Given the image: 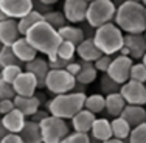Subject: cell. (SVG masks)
<instances>
[{
	"label": "cell",
	"mask_w": 146,
	"mask_h": 143,
	"mask_svg": "<svg viewBox=\"0 0 146 143\" xmlns=\"http://www.w3.org/2000/svg\"><path fill=\"white\" fill-rule=\"evenodd\" d=\"M47 62H48V69H50V70H65V67H67V64H68L67 61H64V59H61L58 56L48 58Z\"/></svg>",
	"instance_id": "ab89813d"
},
{
	"label": "cell",
	"mask_w": 146,
	"mask_h": 143,
	"mask_svg": "<svg viewBox=\"0 0 146 143\" xmlns=\"http://www.w3.org/2000/svg\"><path fill=\"white\" fill-rule=\"evenodd\" d=\"M93 121H95V115L90 114L89 110L82 109L79 110L75 117L72 118V128L75 132H81V134H89L90 128H92Z\"/></svg>",
	"instance_id": "7402d4cb"
},
{
	"label": "cell",
	"mask_w": 146,
	"mask_h": 143,
	"mask_svg": "<svg viewBox=\"0 0 146 143\" xmlns=\"http://www.w3.org/2000/svg\"><path fill=\"white\" fill-rule=\"evenodd\" d=\"M3 47H5V45H3L2 42H0V50H2V48H3Z\"/></svg>",
	"instance_id": "816d5d0a"
},
{
	"label": "cell",
	"mask_w": 146,
	"mask_h": 143,
	"mask_svg": "<svg viewBox=\"0 0 146 143\" xmlns=\"http://www.w3.org/2000/svg\"><path fill=\"white\" fill-rule=\"evenodd\" d=\"M25 72L31 73V75L36 78L37 89H42V87H45V78H47L48 72H50V69H48V62L45 61V59H42V58H34L33 61L27 62V64H25Z\"/></svg>",
	"instance_id": "5bb4252c"
},
{
	"label": "cell",
	"mask_w": 146,
	"mask_h": 143,
	"mask_svg": "<svg viewBox=\"0 0 146 143\" xmlns=\"http://www.w3.org/2000/svg\"><path fill=\"white\" fill-rule=\"evenodd\" d=\"M110 62H112V56H107V55H103L101 58H98L95 62H93V67H95L96 72H103L106 73L107 69H109Z\"/></svg>",
	"instance_id": "f35d334b"
},
{
	"label": "cell",
	"mask_w": 146,
	"mask_h": 143,
	"mask_svg": "<svg viewBox=\"0 0 146 143\" xmlns=\"http://www.w3.org/2000/svg\"><path fill=\"white\" fill-rule=\"evenodd\" d=\"M79 70H81V64H79V62H75V61H70L67 64V67H65V72H68L72 76H76L79 73Z\"/></svg>",
	"instance_id": "b9f144b4"
},
{
	"label": "cell",
	"mask_w": 146,
	"mask_h": 143,
	"mask_svg": "<svg viewBox=\"0 0 146 143\" xmlns=\"http://www.w3.org/2000/svg\"><path fill=\"white\" fill-rule=\"evenodd\" d=\"M76 55L82 59V62H92V64L103 56V53L92 41V37H86L79 45H76Z\"/></svg>",
	"instance_id": "d6986e66"
},
{
	"label": "cell",
	"mask_w": 146,
	"mask_h": 143,
	"mask_svg": "<svg viewBox=\"0 0 146 143\" xmlns=\"http://www.w3.org/2000/svg\"><path fill=\"white\" fill-rule=\"evenodd\" d=\"M39 128L42 143H62V140L70 134L67 120L53 117V115H47L44 120H40Z\"/></svg>",
	"instance_id": "8992f818"
},
{
	"label": "cell",
	"mask_w": 146,
	"mask_h": 143,
	"mask_svg": "<svg viewBox=\"0 0 146 143\" xmlns=\"http://www.w3.org/2000/svg\"><path fill=\"white\" fill-rule=\"evenodd\" d=\"M86 2H93V0H86Z\"/></svg>",
	"instance_id": "11a10c76"
},
{
	"label": "cell",
	"mask_w": 146,
	"mask_h": 143,
	"mask_svg": "<svg viewBox=\"0 0 146 143\" xmlns=\"http://www.w3.org/2000/svg\"><path fill=\"white\" fill-rule=\"evenodd\" d=\"M13 103H14V107L25 118H28V117L31 118L40 109V100L36 95H33V96H17L16 95Z\"/></svg>",
	"instance_id": "9a60e30c"
},
{
	"label": "cell",
	"mask_w": 146,
	"mask_h": 143,
	"mask_svg": "<svg viewBox=\"0 0 146 143\" xmlns=\"http://www.w3.org/2000/svg\"><path fill=\"white\" fill-rule=\"evenodd\" d=\"M86 93L70 92L64 95H56L48 103V112L53 117L62 118V120H72L79 110L84 109Z\"/></svg>",
	"instance_id": "3957f363"
},
{
	"label": "cell",
	"mask_w": 146,
	"mask_h": 143,
	"mask_svg": "<svg viewBox=\"0 0 146 143\" xmlns=\"http://www.w3.org/2000/svg\"><path fill=\"white\" fill-rule=\"evenodd\" d=\"M62 143H90V137H89V134L70 132V134L62 140Z\"/></svg>",
	"instance_id": "8d00e7d4"
},
{
	"label": "cell",
	"mask_w": 146,
	"mask_h": 143,
	"mask_svg": "<svg viewBox=\"0 0 146 143\" xmlns=\"http://www.w3.org/2000/svg\"><path fill=\"white\" fill-rule=\"evenodd\" d=\"M23 37H25L27 42H28L37 53H42L47 58L56 56L58 47H59V44L62 42L58 30H54L53 27L45 23L44 20L31 27V28L25 33Z\"/></svg>",
	"instance_id": "7a4b0ae2"
},
{
	"label": "cell",
	"mask_w": 146,
	"mask_h": 143,
	"mask_svg": "<svg viewBox=\"0 0 146 143\" xmlns=\"http://www.w3.org/2000/svg\"><path fill=\"white\" fill-rule=\"evenodd\" d=\"M76 84L75 76H72L65 70H50L45 78V87L48 92L54 95H64V93L73 92Z\"/></svg>",
	"instance_id": "52a82bcc"
},
{
	"label": "cell",
	"mask_w": 146,
	"mask_h": 143,
	"mask_svg": "<svg viewBox=\"0 0 146 143\" xmlns=\"http://www.w3.org/2000/svg\"><path fill=\"white\" fill-rule=\"evenodd\" d=\"M143 37H145V41H146V30L143 31Z\"/></svg>",
	"instance_id": "f907efd6"
},
{
	"label": "cell",
	"mask_w": 146,
	"mask_h": 143,
	"mask_svg": "<svg viewBox=\"0 0 146 143\" xmlns=\"http://www.w3.org/2000/svg\"><path fill=\"white\" fill-rule=\"evenodd\" d=\"M8 65H20V62L17 61V58L14 56L11 47H3L0 50V67H8Z\"/></svg>",
	"instance_id": "d6a6232c"
},
{
	"label": "cell",
	"mask_w": 146,
	"mask_h": 143,
	"mask_svg": "<svg viewBox=\"0 0 146 143\" xmlns=\"http://www.w3.org/2000/svg\"><path fill=\"white\" fill-rule=\"evenodd\" d=\"M113 22L126 34H141L146 30L145 6L140 2L126 0L117 6Z\"/></svg>",
	"instance_id": "6da1fadb"
},
{
	"label": "cell",
	"mask_w": 146,
	"mask_h": 143,
	"mask_svg": "<svg viewBox=\"0 0 146 143\" xmlns=\"http://www.w3.org/2000/svg\"><path fill=\"white\" fill-rule=\"evenodd\" d=\"M58 33L62 41L72 42L73 45H79L86 39L84 33H82V28H78V27H73V25H64L62 28L58 30Z\"/></svg>",
	"instance_id": "d4e9b609"
},
{
	"label": "cell",
	"mask_w": 146,
	"mask_h": 143,
	"mask_svg": "<svg viewBox=\"0 0 146 143\" xmlns=\"http://www.w3.org/2000/svg\"><path fill=\"white\" fill-rule=\"evenodd\" d=\"M11 86L17 96H33V95H36V90H37L36 78L25 70L14 79V82Z\"/></svg>",
	"instance_id": "7c38bea8"
},
{
	"label": "cell",
	"mask_w": 146,
	"mask_h": 143,
	"mask_svg": "<svg viewBox=\"0 0 146 143\" xmlns=\"http://www.w3.org/2000/svg\"><path fill=\"white\" fill-rule=\"evenodd\" d=\"M0 121H2L3 128L8 131V134H19V132L23 129V126H25L27 118L23 117L17 109H13L11 112L2 115Z\"/></svg>",
	"instance_id": "ac0fdd59"
},
{
	"label": "cell",
	"mask_w": 146,
	"mask_h": 143,
	"mask_svg": "<svg viewBox=\"0 0 146 143\" xmlns=\"http://www.w3.org/2000/svg\"><path fill=\"white\" fill-rule=\"evenodd\" d=\"M132 2H140V0H132Z\"/></svg>",
	"instance_id": "db71d44e"
},
{
	"label": "cell",
	"mask_w": 146,
	"mask_h": 143,
	"mask_svg": "<svg viewBox=\"0 0 146 143\" xmlns=\"http://www.w3.org/2000/svg\"><path fill=\"white\" fill-rule=\"evenodd\" d=\"M8 135V131H6L5 128H3V124H2V121H0V142L3 140V138Z\"/></svg>",
	"instance_id": "f6af8a7d"
},
{
	"label": "cell",
	"mask_w": 146,
	"mask_h": 143,
	"mask_svg": "<svg viewBox=\"0 0 146 143\" xmlns=\"http://www.w3.org/2000/svg\"><path fill=\"white\" fill-rule=\"evenodd\" d=\"M19 135L23 140V143H42L40 128H39V123H36V121L27 120L25 126L19 132Z\"/></svg>",
	"instance_id": "cb8c5ba5"
},
{
	"label": "cell",
	"mask_w": 146,
	"mask_h": 143,
	"mask_svg": "<svg viewBox=\"0 0 146 143\" xmlns=\"http://www.w3.org/2000/svg\"><path fill=\"white\" fill-rule=\"evenodd\" d=\"M11 50H13V53H14V56L17 58V61L23 62V64H27V62L33 61L34 58H37V51L27 42V39L23 36H20L19 39L11 45Z\"/></svg>",
	"instance_id": "e0dca14e"
},
{
	"label": "cell",
	"mask_w": 146,
	"mask_h": 143,
	"mask_svg": "<svg viewBox=\"0 0 146 143\" xmlns=\"http://www.w3.org/2000/svg\"><path fill=\"white\" fill-rule=\"evenodd\" d=\"M39 3H42V5H45V6H53L54 3H58L59 0H37Z\"/></svg>",
	"instance_id": "ee69618b"
},
{
	"label": "cell",
	"mask_w": 146,
	"mask_h": 143,
	"mask_svg": "<svg viewBox=\"0 0 146 143\" xmlns=\"http://www.w3.org/2000/svg\"><path fill=\"white\" fill-rule=\"evenodd\" d=\"M23 70L20 65H8V67H3L2 72H0V79L5 82H8V84H13L14 82V79L17 76L20 75Z\"/></svg>",
	"instance_id": "1f68e13d"
},
{
	"label": "cell",
	"mask_w": 146,
	"mask_h": 143,
	"mask_svg": "<svg viewBox=\"0 0 146 143\" xmlns=\"http://www.w3.org/2000/svg\"><path fill=\"white\" fill-rule=\"evenodd\" d=\"M123 47L127 50L131 59H141L146 53V41L141 34H124Z\"/></svg>",
	"instance_id": "4fadbf2b"
},
{
	"label": "cell",
	"mask_w": 146,
	"mask_h": 143,
	"mask_svg": "<svg viewBox=\"0 0 146 143\" xmlns=\"http://www.w3.org/2000/svg\"><path fill=\"white\" fill-rule=\"evenodd\" d=\"M90 138H95L98 142H106L112 138V129H110V121L107 118H95L92 128H90Z\"/></svg>",
	"instance_id": "44dd1931"
},
{
	"label": "cell",
	"mask_w": 146,
	"mask_h": 143,
	"mask_svg": "<svg viewBox=\"0 0 146 143\" xmlns=\"http://www.w3.org/2000/svg\"><path fill=\"white\" fill-rule=\"evenodd\" d=\"M117 6L113 5L112 0H93L89 2L87 13H86V22L93 30L100 27L110 23L115 17Z\"/></svg>",
	"instance_id": "5b68a950"
},
{
	"label": "cell",
	"mask_w": 146,
	"mask_h": 143,
	"mask_svg": "<svg viewBox=\"0 0 146 143\" xmlns=\"http://www.w3.org/2000/svg\"><path fill=\"white\" fill-rule=\"evenodd\" d=\"M96 75H98V72L95 70V67H93L92 62H82L81 70H79V73L75 76V79H76L78 84L89 86L90 82H93L96 79Z\"/></svg>",
	"instance_id": "83f0119b"
},
{
	"label": "cell",
	"mask_w": 146,
	"mask_h": 143,
	"mask_svg": "<svg viewBox=\"0 0 146 143\" xmlns=\"http://www.w3.org/2000/svg\"><path fill=\"white\" fill-rule=\"evenodd\" d=\"M0 143H23V140L20 138L19 134H8Z\"/></svg>",
	"instance_id": "7bdbcfd3"
},
{
	"label": "cell",
	"mask_w": 146,
	"mask_h": 143,
	"mask_svg": "<svg viewBox=\"0 0 146 143\" xmlns=\"http://www.w3.org/2000/svg\"><path fill=\"white\" fill-rule=\"evenodd\" d=\"M103 143H124V142L123 140H117V138H109V140H106Z\"/></svg>",
	"instance_id": "bcb514c9"
},
{
	"label": "cell",
	"mask_w": 146,
	"mask_h": 143,
	"mask_svg": "<svg viewBox=\"0 0 146 143\" xmlns=\"http://www.w3.org/2000/svg\"><path fill=\"white\" fill-rule=\"evenodd\" d=\"M145 17H146V6H145Z\"/></svg>",
	"instance_id": "f5cc1de1"
},
{
	"label": "cell",
	"mask_w": 146,
	"mask_h": 143,
	"mask_svg": "<svg viewBox=\"0 0 146 143\" xmlns=\"http://www.w3.org/2000/svg\"><path fill=\"white\" fill-rule=\"evenodd\" d=\"M141 64H143L145 67H146V53L143 55V58H141Z\"/></svg>",
	"instance_id": "c3c4849f"
},
{
	"label": "cell",
	"mask_w": 146,
	"mask_h": 143,
	"mask_svg": "<svg viewBox=\"0 0 146 143\" xmlns=\"http://www.w3.org/2000/svg\"><path fill=\"white\" fill-rule=\"evenodd\" d=\"M101 89L106 95H110V93H117L120 92V84H117L113 79H110L109 76L104 73V76L101 78Z\"/></svg>",
	"instance_id": "d590c367"
},
{
	"label": "cell",
	"mask_w": 146,
	"mask_h": 143,
	"mask_svg": "<svg viewBox=\"0 0 146 143\" xmlns=\"http://www.w3.org/2000/svg\"><path fill=\"white\" fill-rule=\"evenodd\" d=\"M0 9L8 19L19 20L33 9V0H0Z\"/></svg>",
	"instance_id": "30bf717a"
},
{
	"label": "cell",
	"mask_w": 146,
	"mask_h": 143,
	"mask_svg": "<svg viewBox=\"0 0 146 143\" xmlns=\"http://www.w3.org/2000/svg\"><path fill=\"white\" fill-rule=\"evenodd\" d=\"M42 14L37 11H34V9H31L27 16L20 17L19 20H17V28H19V33L20 36H25V33L28 31L33 25H36V23L42 22Z\"/></svg>",
	"instance_id": "4316f807"
},
{
	"label": "cell",
	"mask_w": 146,
	"mask_h": 143,
	"mask_svg": "<svg viewBox=\"0 0 146 143\" xmlns=\"http://www.w3.org/2000/svg\"><path fill=\"white\" fill-rule=\"evenodd\" d=\"M76 55V45H73L72 42H67V41H62L58 47V51H56V56L64 59V61L70 62L73 61V56Z\"/></svg>",
	"instance_id": "4dcf8cb0"
},
{
	"label": "cell",
	"mask_w": 146,
	"mask_h": 143,
	"mask_svg": "<svg viewBox=\"0 0 146 143\" xmlns=\"http://www.w3.org/2000/svg\"><path fill=\"white\" fill-rule=\"evenodd\" d=\"M126 107V101L123 100V96L120 95V92L117 93H110V95L104 96V110L110 115V117L117 118L120 117L121 112Z\"/></svg>",
	"instance_id": "603a6c76"
},
{
	"label": "cell",
	"mask_w": 146,
	"mask_h": 143,
	"mask_svg": "<svg viewBox=\"0 0 146 143\" xmlns=\"http://www.w3.org/2000/svg\"><path fill=\"white\" fill-rule=\"evenodd\" d=\"M5 19H8V17H6L5 14H3V13H2V9H0V22H2V20H5Z\"/></svg>",
	"instance_id": "7dc6e473"
},
{
	"label": "cell",
	"mask_w": 146,
	"mask_h": 143,
	"mask_svg": "<svg viewBox=\"0 0 146 143\" xmlns=\"http://www.w3.org/2000/svg\"><path fill=\"white\" fill-rule=\"evenodd\" d=\"M20 37L16 19H5L0 22V42L6 47H11Z\"/></svg>",
	"instance_id": "2e32d148"
},
{
	"label": "cell",
	"mask_w": 146,
	"mask_h": 143,
	"mask_svg": "<svg viewBox=\"0 0 146 143\" xmlns=\"http://www.w3.org/2000/svg\"><path fill=\"white\" fill-rule=\"evenodd\" d=\"M132 59L129 56H121L118 55L117 58H112L109 69H107L106 75L110 79L117 82V84H124L129 81V73H131V67H132Z\"/></svg>",
	"instance_id": "ba28073f"
},
{
	"label": "cell",
	"mask_w": 146,
	"mask_h": 143,
	"mask_svg": "<svg viewBox=\"0 0 146 143\" xmlns=\"http://www.w3.org/2000/svg\"><path fill=\"white\" fill-rule=\"evenodd\" d=\"M14 96H16V93H14L13 86L0 79V101L2 100H14Z\"/></svg>",
	"instance_id": "74e56055"
},
{
	"label": "cell",
	"mask_w": 146,
	"mask_h": 143,
	"mask_svg": "<svg viewBox=\"0 0 146 143\" xmlns=\"http://www.w3.org/2000/svg\"><path fill=\"white\" fill-rule=\"evenodd\" d=\"M120 95L126 101V104L134 106H145L146 104V86L141 82L127 81L120 86Z\"/></svg>",
	"instance_id": "9c48e42d"
},
{
	"label": "cell",
	"mask_w": 146,
	"mask_h": 143,
	"mask_svg": "<svg viewBox=\"0 0 146 143\" xmlns=\"http://www.w3.org/2000/svg\"><path fill=\"white\" fill-rule=\"evenodd\" d=\"M84 109L89 110L90 114L98 115L104 110V95L101 93H95V95H89L84 100Z\"/></svg>",
	"instance_id": "f1b7e54d"
},
{
	"label": "cell",
	"mask_w": 146,
	"mask_h": 143,
	"mask_svg": "<svg viewBox=\"0 0 146 143\" xmlns=\"http://www.w3.org/2000/svg\"><path fill=\"white\" fill-rule=\"evenodd\" d=\"M123 39H124L123 31L118 28L113 22L96 28L92 37V41L98 47V50L103 55H107V56H112V55H115L121 50Z\"/></svg>",
	"instance_id": "277c9868"
},
{
	"label": "cell",
	"mask_w": 146,
	"mask_h": 143,
	"mask_svg": "<svg viewBox=\"0 0 146 143\" xmlns=\"http://www.w3.org/2000/svg\"><path fill=\"white\" fill-rule=\"evenodd\" d=\"M87 6H89V2H86V0H64L62 14H64L65 20L70 23L84 22Z\"/></svg>",
	"instance_id": "8fae6325"
},
{
	"label": "cell",
	"mask_w": 146,
	"mask_h": 143,
	"mask_svg": "<svg viewBox=\"0 0 146 143\" xmlns=\"http://www.w3.org/2000/svg\"><path fill=\"white\" fill-rule=\"evenodd\" d=\"M42 19H44L45 23H48L50 27H53L54 30H59V28H62L64 25H67V20H65L64 14L59 13V11H48V13H45V14L42 16Z\"/></svg>",
	"instance_id": "f546056e"
},
{
	"label": "cell",
	"mask_w": 146,
	"mask_h": 143,
	"mask_svg": "<svg viewBox=\"0 0 146 143\" xmlns=\"http://www.w3.org/2000/svg\"><path fill=\"white\" fill-rule=\"evenodd\" d=\"M129 79L131 81H135V82H141V84L146 82V67L141 64V62L132 64L131 73H129Z\"/></svg>",
	"instance_id": "836d02e7"
},
{
	"label": "cell",
	"mask_w": 146,
	"mask_h": 143,
	"mask_svg": "<svg viewBox=\"0 0 146 143\" xmlns=\"http://www.w3.org/2000/svg\"><path fill=\"white\" fill-rule=\"evenodd\" d=\"M127 140L129 143H146V123L132 128Z\"/></svg>",
	"instance_id": "e575fe53"
},
{
	"label": "cell",
	"mask_w": 146,
	"mask_h": 143,
	"mask_svg": "<svg viewBox=\"0 0 146 143\" xmlns=\"http://www.w3.org/2000/svg\"><path fill=\"white\" fill-rule=\"evenodd\" d=\"M13 109H16L13 100H2L0 101V115H5V114L11 112Z\"/></svg>",
	"instance_id": "60d3db41"
},
{
	"label": "cell",
	"mask_w": 146,
	"mask_h": 143,
	"mask_svg": "<svg viewBox=\"0 0 146 143\" xmlns=\"http://www.w3.org/2000/svg\"><path fill=\"white\" fill-rule=\"evenodd\" d=\"M110 129H112V138H117V140L124 142L127 140V137L131 134V126L121 117H117L110 121Z\"/></svg>",
	"instance_id": "484cf974"
},
{
	"label": "cell",
	"mask_w": 146,
	"mask_h": 143,
	"mask_svg": "<svg viewBox=\"0 0 146 143\" xmlns=\"http://www.w3.org/2000/svg\"><path fill=\"white\" fill-rule=\"evenodd\" d=\"M140 3H141L143 6H146V0H140Z\"/></svg>",
	"instance_id": "681fc988"
},
{
	"label": "cell",
	"mask_w": 146,
	"mask_h": 143,
	"mask_svg": "<svg viewBox=\"0 0 146 143\" xmlns=\"http://www.w3.org/2000/svg\"><path fill=\"white\" fill-rule=\"evenodd\" d=\"M123 120L127 121V124L132 128L138 126V124L146 123V109L145 106H134V104H126L124 110L120 115Z\"/></svg>",
	"instance_id": "ffe728a7"
}]
</instances>
